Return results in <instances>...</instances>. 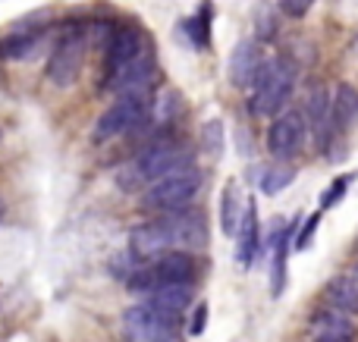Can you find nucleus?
I'll return each instance as SVG.
<instances>
[{
    "instance_id": "f257e3e1",
    "label": "nucleus",
    "mask_w": 358,
    "mask_h": 342,
    "mask_svg": "<svg viewBox=\"0 0 358 342\" xmlns=\"http://www.w3.org/2000/svg\"><path fill=\"white\" fill-rule=\"evenodd\" d=\"M208 242V226L204 217L189 207L173 214H164L161 220H151L132 230L129 248L132 258L142 261H155V258L167 255V251H185V248H201Z\"/></svg>"
},
{
    "instance_id": "f03ea898",
    "label": "nucleus",
    "mask_w": 358,
    "mask_h": 342,
    "mask_svg": "<svg viewBox=\"0 0 358 342\" xmlns=\"http://www.w3.org/2000/svg\"><path fill=\"white\" fill-rule=\"evenodd\" d=\"M182 170H192V151L182 144H155L132 157L123 170H117V186L132 192L138 186H155V182L176 176Z\"/></svg>"
},
{
    "instance_id": "7ed1b4c3",
    "label": "nucleus",
    "mask_w": 358,
    "mask_h": 342,
    "mask_svg": "<svg viewBox=\"0 0 358 342\" xmlns=\"http://www.w3.org/2000/svg\"><path fill=\"white\" fill-rule=\"evenodd\" d=\"M292 79H296V73L286 63L264 60V66H261L258 79L252 85V101H248L255 117H280V110L286 107V101L292 94Z\"/></svg>"
},
{
    "instance_id": "20e7f679",
    "label": "nucleus",
    "mask_w": 358,
    "mask_h": 342,
    "mask_svg": "<svg viewBox=\"0 0 358 342\" xmlns=\"http://www.w3.org/2000/svg\"><path fill=\"white\" fill-rule=\"evenodd\" d=\"M198 188H201V176H198L195 170H182V173L167 176V179L148 186L142 205L151 207V211L173 214V211H182V207H189V201L198 195Z\"/></svg>"
},
{
    "instance_id": "39448f33",
    "label": "nucleus",
    "mask_w": 358,
    "mask_h": 342,
    "mask_svg": "<svg viewBox=\"0 0 358 342\" xmlns=\"http://www.w3.org/2000/svg\"><path fill=\"white\" fill-rule=\"evenodd\" d=\"M148 113H151L148 98H136V94L117 98L104 113H101L98 123H94V142H110V138L138 129V126L148 119Z\"/></svg>"
},
{
    "instance_id": "423d86ee",
    "label": "nucleus",
    "mask_w": 358,
    "mask_h": 342,
    "mask_svg": "<svg viewBox=\"0 0 358 342\" xmlns=\"http://www.w3.org/2000/svg\"><path fill=\"white\" fill-rule=\"evenodd\" d=\"M123 327L138 342H173L179 333V318L161 314L151 305H136L123 314Z\"/></svg>"
},
{
    "instance_id": "0eeeda50",
    "label": "nucleus",
    "mask_w": 358,
    "mask_h": 342,
    "mask_svg": "<svg viewBox=\"0 0 358 342\" xmlns=\"http://www.w3.org/2000/svg\"><path fill=\"white\" fill-rule=\"evenodd\" d=\"M151 79H155V57H151L148 50H142V54H138L136 60H129L126 66L107 73V88H110L117 98H129V94L148 98Z\"/></svg>"
},
{
    "instance_id": "6e6552de",
    "label": "nucleus",
    "mask_w": 358,
    "mask_h": 342,
    "mask_svg": "<svg viewBox=\"0 0 358 342\" xmlns=\"http://www.w3.org/2000/svg\"><path fill=\"white\" fill-rule=\"evenodd\" d=\"M82 60H85V38L79 31H69L57 41L54 54L48 60V79L54 85L66 88L79 79V69H82Z\"/></svg>"
},
{
    "instance_id": "1a4fd4ad",
    "label": "nucleus",
    "mask_w": 358,
    "mask_h": 342,
    "mask_svg": "<svg viewBox=\"0 0 358 342\" xmlns=\"http://www.w3.org/2000/svg\"><path fill=\"white\" fill-rule=\"evenodd\" d=\"M305 135H308L305 117L299 110H286V113H280L271 123V129H267V148H271L273 157L289 161V157H296L299 151H302Z\"/></svg>"
},
{
    "instance_id": "9d476101",
    "label": "nucleus",
    "mask_w": 358,
    "mask_h": 342,
    "mask_svg": "<svg viewBox=\"0 0 358 342\" xmlns=\"http://www.w3.org/2000/svg\"><path fill=\"white\" fill-rule=\"evenodd\" d=\"M261 66H264V57H261V47L255 41H239L233 47V54H229V82H233L236 88H248L255 85V79H258Z\"/></svg>"
},
{
    "instance_id": "9b49d317",
    "label": "nucleus",
    "mask_w": 358,
    "mask_h": 342,
    "mask_svg": "<svg viewBox=\"0 0 358 342\" xmlns=\"http://www.w3.org/2000/svg\"><path fill=\"white\" fill-rule=\"evenodd\" d=\"M296 236V223H289L283 230V220H277L271 230V248H273V261H271V292L283 295L286 289V258H289V242Z\"/></svg>"
},
{
    "instance_id": "f8f14e48",
    "label": "nucleus",
    "mask_w": 358,
    "mask_h": 342,
    "mask_svg": "<svg viewBox=\"0 0 358 342\" xmlns=\"http://www.w3.org/2000/svg\"><path fill=\"white\" fill-rule=\"evenodd\" d=\"M145 305L157 308L161 314H170V318H179L185 308L192 305V283H161L151 292H145Z\"/></svg>"
},
{
    "instance_id": "ddd939ff",
    "label": "nucleus",
    "mask_w": 358,
    "mask_h": 342,
    "mask_svg": "<svg viewBox=\"0 0 358 342\" xmlns=\"http://www.w3.org/2000/svg\"><path fill=\"white\" fill-rule=\"evenodd\" d=\"M261 248V232H258V211H255V201H245V214H242L239 232H236V261L239 267H252L255 255Z\"/></svg>"
},
{
    "instance_id": "4468645a",
    "label": "nucleus",
    "mask_w": 358,
    "mask_h": 342,
    "mask_svg": "<svg viewBox=\"0 0 358 342\" xmlns=\"http://www.w3.org/2000/svg\"><path fill=\"white\" fill-rule=\"evenodd\" d=\"M142 50H145V41L136 29H117L110 35V41H107V73L126 66V63L136 60Z\"/></svg>"
},
{
    "instance_id": "2eb2a0df",
    "label": "nucleus",
    "mask_w": 358,
    "mask_h": 342,
    "mask_svg": "<svg viewBox=\"0 0 358 342\" xmlns=\"http://www.w3.org/2000/svg\"><path fill=\"white\" fill-rule=\"evenodd\" d=\"M355 336V324L349 314L343 311H321L315 318V339L317 342H352Z\"/></svg>"
},
{
    "instance_id": "dca6fc26",
    "label": "nucleus",
    "mask_w": 358,
    "mask_h": 342,
    "mask_svg": "<svg viewBox=\"0 0 358 342\" xmlns=\"http://www.w3.org/2000/svg\"><path fill=\"white\" fill-rule=\"evenodd\" d=\"M242 214H245V205H242L239 198V186H236V179L227 182V188H223L220 195V226H223V236H233L239 232V223H242Z\"/></svg>"
},
{
    "instance_id": "f3484780",
    "label": "nucleus",
    "mask_w": 358,
    "mask_h": 342,
    "mask_svg": "<svg viewBox=\"0 0 358 342\" xmlns=\"http://www.w3.org/2000/svg\"><path fill=\"white\" fill-rule=\"evenodd\" d=\"M324 295H327V302L334 305V311H343V314H349V318L358 314V283L349 280V276L330 280L327 289H324Z\"/></svg>"
},
{
    "instance_id": "a211bd4d",
    "label": "nucleus",
    "mask_w": 358,
    "mask_h": 342,
    "mask_svg": "<svg viewBox=\"0 0 358 342\" xmlns=\"http://www.w3.org/2000/svg\"><path fill=\"white\" fill-rule=\"evenodd\" d=\"M41 44V29H25V31H16V35H6L0 41V57L10 63H19V60H29L35 54V47Z\"/></svg>"
},
{
    "instance_id": "6ab92c4d",
    "label": "nucleus",
    "mask_w": 358,
    "mask_h": 342,
    "mask_svg": "<svg viewBox=\"0 0 358 342\" xmlns=\"http://www.w3.org/2000/svg\"><path fill=\"white\" fill-rule=\"evenodd\" d=\"M210 19H214V6H210V0H204V3L198 6L195 16L182 22V31H185V38H189L192 47L204 50L210 44Z\"/></svg>"
},
{
    "instance_id": "aec40b11",
    "label": "nucleus",
    "mask_w": 358,
    "mask_h": 342,
    "mask_svg": "<svg viewBox=\"0 0 358 342\" xmlns=\"http://www.w3.org/2000/svg\"><path fill=\"white\" fill-rule=\"evenodd\" d=\"M330 110H334V119L340 126H349L352 119L358 117V91L352 85H340L334 94V104H330Z\"/></svg>"
},
{
    "instance_id": "412c9836",
    "label": "nucleus",
    "mask_w": 358,
    "mask_h": 342,
    "mask_svg": "<svg viewBox=\"0 0 358 342\" xmlns=\"http://www.w3.org/2000/svg\"><path fill=\"white\" fill-rule=\"evenodd\" d=\"M330 104H334V101H330V94H327V88H324V85H317L315 91L308 94V119H311V126H315V129H324V123L334 117Z\"/></svg>"
},
{
    "instance_id": "4be33fe9",
    "label": "nucleus",
    "mask_w": 358,
    "mask_h": 342,
    "mask_svg": "<svg viewBox=\"0 0 358 342\" xmlns=\"http://www.w3.org/2000/svg\"><path fill=\"white\" fill-rule=\"evenodd\" d=\"M292 179H296V170L292 167H267L264 173H261V192L264 195H280Z\"/></svg>"
},
{
    "instance_id": "5701e85b",
    "label": "nucleus",
    "mask_w": 358,
    "mask_h": 342,
    "mask_svg": "<svg viewBox=\"0 0 358 342\" xmlns=\"http://www.w3.org/2000/svg\"><path fill=\"white\" fill-rule=\"evenodd\" d=\"M201 144L210 157L223 154V123L220 119H208V123L201 126Z\"/></svg>"
},
{
    "instance_id": "b1692460",
    "label": "nucleus",
    "mask_w": 358,
    "mask_h": 342,
    "mask_svg": "<svg viewBox=\"0 0 358 342\" xmlns=\"http://www.w3.org/2000/svg\"><path fill=\"white\" fill-rule=\"evenodd\" d=\"M352 179H355V173H343V176H336L334 182H330V188L321 195V211H330L334 205H340L343 198H346V192H349V186H352Z\"/></svg>"
},
{
    "instance_id": "393cba45",
    "label": "nucleus",
    "mask_w": 358,
    "mask_h": 342,
    "mask_svg": "<svg viewBox=\"0 0 358 342\" xmlns=\"http://www.w3.org/2000/svg\"><path fill=\"white\" fill-rule=\"evenodd\" d=\"M255 29H258V38H264V41H271L273 31H277V19H273V10L267 3H261L255 10Z\"/></svg>"
},
{
    "instance_id": "a878e982",
    "label": "nucleus",
    "mask_w": 358,
    "mask_h": 342,
    "mask_svg": "<svg viewBox=\"0 0 358 342\" xmlns=\"http://www.w3.org/2000/svg\"><path fill=\"white\" fill-rule=\"evenodd\" d=\"M321 214H324V211L311 214V217L305 220V226L299 230V239H296V248H299V251H305V248L311 245V239H315V232H317V223H321Z\"/></svg>"
},
{
    "instance_id": "bb28decb",
    "label": "nucleus",
    "mask_w": 358,
    "mask_h": 342,
    "mask_svg": "<svg viewBox=\"0 0 358 342\" xmlns=\"http://www.w3.org/2000/svg\"><path fill=\"white\" fill-rule=\"evenodd\" d=\"M280 3H283V10L289 13V16H296V19H302L305 13L311 10V6L317 3V0H280Z\"/></svg>"
},
{
    "instance_id": "cd10ccee",
    "label": "nucleus",
    "mask_w": 358,
    "mask_h": 342,
    "mask_svg": "<svg viewBox=\"0 0 358 342\" xmlns=\"http://www.w3.org/2000/svg\"><path fill=\"white\" fill-rule=\"evenodd\" d=\"M204 324H208V305L201 302V305L195 308V318H192L189 333H192V336H201V333H204Z\"/></svg>"
},
{
    "instance_id": "c85d7f7f",
    "label": "nucleus",
    "mask_w": 358,
    "mask_h": 342,
    "mask_svg": "<svg viewBox=\"0 0 358 342\" xmlns=\"http://www.w3.org/2000/svg\"><path fill=\"white\" fill-rule=\"evenodd\" d=\"M0 217H3V201H0Z\"/></svg>"
}]
</instances>
